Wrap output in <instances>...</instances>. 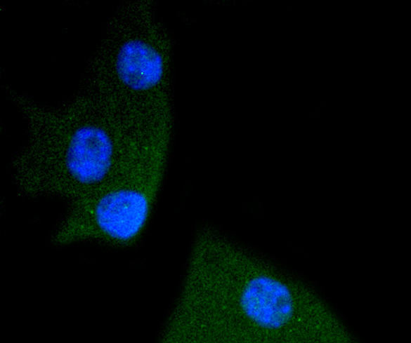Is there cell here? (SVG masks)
<instances>
[{
  "label": "cell",
  "instance_id": "obj_1",
  "mask_svg": "<svg viewBox=\"0 0 411 343\" xmlns=\"http://www.w3.org/2000/svg\"><path fill=\"white\" fill-rule=\"evenodd\" d=\"M294 285L213 229L190 246L163 343L295 342L311 325Z\"/></svg>",
  "mask_w": 411,
  "mask_h": 343
},
{
  "label": "cell",
  "instance_id": "obj_2",
  "mask_svg": "<svg viewBox=\"0 0 411 343\" xmlns=\"http://www.w3.org/2000/svg\"><path fill=\"white\" fill-rule=\"evenodd\" d=\"M7 93L26 128L11 172L27 196L77 199L108 180L141 147L122 115L89 90L58 105L15 89Z\"/></svg>",
  "mask_w": 411,
  "mask_h": 343
},
{
  "label": "cell",
  "instance_id": "obj_3",
  "mask_svg": "<svg viewBox=\"0 0 411 343\" xmlns=\"http://www.w3.org/2000/svg\"><path fill=\"white\" fill-rule=\"evenodd\" d=\"M169 157L157 150L133 154L108 180L72 200L54 243L93 241L120 247L136 243L150 222Z\"/></svg>",
  "mask_w": 411,
  "mask_h": 343
}]
</instances>
